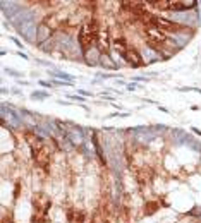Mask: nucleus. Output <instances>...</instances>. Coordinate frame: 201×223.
I'll return each instance as SVG.
<instances>
[{
  "label": "nucleus",
  "instance_id": "obj_1",
  "mask_svg": "<svg viewBox=\"0 0 201 223\" xmlns=\"http://www.w3.org/2000/svg\"><path fill=\"white\" fill-rule=\"evenodd\" d=\"M98 39V28H96V22H88L86 26L81 28L79 31V46H81V53L84 55L90 48H93L91 45Z\"/></svg>",
  "mask_w": 201,
  "mask_h": 223
},
{
  "label": "nucleus",
  "instance_id": "obj_2",
  "mask_svg": "<svg viewBox=\"0 0 201 223\" xmlns=\"http://www.w3.org/2000/svg\"><path fill=\"white\" fill-rule=\"evenodd\" d=\"M16 29L22 38H26V41H36L38 36V26L35 21H24L21 24H16Z\"/></svg>",
  "mask_w": 201,
  "mask_h": 223
},
{
  "label": "nucleus",
  "instance_id": "obj_3",
  "mask_svg": "<svg viewBox=\"0 0 201 223\" xmlns=\"http://www.w3.org/2000/svg\"><path fill=\"white\" fill-rule=\"evenodd\" d=\"M31 153H33V158L36 160L38 165L41 168H45V170H48V167H50V154H48V151L43 148L36 149L35 146H31Z\"/></svg>",
  "mask_w": 201,
  "mask_h": 223
},
{
  "label": "nucleus",
  "instance_id": "obj_4",
  "mask_svg": "<svg viewBox=\"0 0 201 223\" xmlns=\"http://www.w3.org/2000/svg\"><path fill=\"white\" fill-rule=\"evenodd\" d=\"M122 57H124L126 60H129V64H131L132 67H141V65H145L143 57H141V53H139L136 48H127V50L122 53Z\"/></svg>",
  "mask_w": 201,
  "mask_h": 223
},
{
  "label": "nucleus",
  "instance_id": "obj_5",
  "mask_svg": "<svg viewBox=\"0 0 201 223\" xmlns=\"http://www.w3.org/2000/svg\"><path fill=\"white\" fill-rule=\"evenodd\" d=\"M196 19H198L196 14H189V12H174V14H172V21L177 22V24H181V26L196 22Z\"/></svg>",
  "mask_w": 201,
  "mask_h": 223
},
{
  "label": "nucleus",
  "instance_id": "obj_6",
  "mask_svg": "<svg viewBox=\"0 0 201 223\" xmlns=\"http://www.w3.org/2000/svg\"><path fill=\"white\" fill-rule=\"evenodd\" d=\"M50 36H52V28H50L47 22H41V24L38 26V36H36L38 45L47 43V41L50 39Z\"/></svg>",
  "mask_w": 201,
  "mask_h": 223
},
{
  "label": "nucleus",
  "instance_id": "obj_7",
  "mask_svg": "<svg viewBox=\"0 0 201 223\" xmlns=\"http://www.w3.org/2000/svg\"><path fill=\"white\" fill-rule=\"evenodd\" d=\"M83 57H84V60H86V64H88V65H95V64H98V60H100V57H102V55H100V52L93 46V48H90V50H88Z\"/></svg>",
  "mask_w": 201,
  "mask_h": 223
},
{
  "label": "nucleus",
  "instance_id": "obj_8",
  "mask_svg": "<svg viewBox=\"0 0 201 223\" xmlns=\"http://www.w3.org/2000/svg\"><path fill=\"white\" fill-rule=\"evenodd\" d=\"M65 137H67L72 144H81V143L84 141V137H83V134H81V130L79 129L67 130V132H65Z\"/></svg>",
  "mask_w": 201,
  "mask_h": 223
},
{
  "label": "nucleus",
  "instance_id": "obj_9",
  "mask_svg": "<svg viewBox=\"0 0 201 223\" xmlns=\"http://www.w3.org/2000/svg\"><path fill=\"white\" fill-rule=\"evenodd\" d=\"M50 75H52L54 79H65V81H69V82H72V81H74L72 75L65 74V72H58V71H55V72L52 71V72H50Z\"/></svg>",
  "mask_w": 201,
  "mask_h": 223
},
{
  "label": "nucleus",
  "instance_id": "obj_10",
  "mask_svg": "<svg viewBox=\"0 0 201 223\" xmlns=\"http://www.w3.org/2000/svg\"><path fill=\"white\" fill-rule=\"evenodd\" d=\"M113 45H115V48H117V50H120V55H122V53L129 48L127 43H126V39H122V38H117V39L113 41Z\"/></svg>",
  "mask_w": 201,
  "mask_h": 223
},
{
  "label": "nucleus",
  "instance_id": "obj_11",
  "mask_svg": "<svg viewBox=\"0 0 201 223\" xmlns=\"http://www.w3.org/2000/svg\"><path fill=\"white\" fill-rule=\"evenodd\" d=\"M93 146L96 148V154H98V158H100V161L102 163H105V158H103V151L100 148V144H98V139H96V134H93Z\"/></svg>",
  "mask_w": 201,
  "mask_h": 223
},
{
  "label": "nucleus",
  "instance_id": "obj_12",
  "mask_svg": "<svg viewBox=\"0 0 201 223\" xmlns=\"http://www.w3.org/2000/svg\"><path fill=\"white\" fill-rule=\"evenodd\" d=\"M50 94L47 93V91H35V93H31V98L33 100H47Z\"/></svg>",
  "mask_w": 201,
  "mask_h": 223
},
{
  "label": "nucleus",
  "instance_id": "obj_13",
  "mask_svg": "<svg viewBox=\"0 0 201 223\" xmlns=\"http://www.w3.org/2000/svg\"><path fill=\"white\" fill-rule=\"evenodd\" d=\"M100 60H102L100 64H102L103 67H110V69H115V65H113V64L110 62V57H108V55H102V57H100Z\"/></svg>",
  "mask_w": 201,
  "mask_h": 223
},
{
  "label": "nucleus",
  "instance_id": "obj_14",
  "mask_svg": "<svg viewBox=\"0 0 201 223\" xmlns=\"http://www.w3.org/2000/svg\"><path fill=\"white\" fill-rule=\"evenodd\" d=\"M69 220L74 222V209H69ZM76 220H77V222H83V220H84V213H77V215H76Z\"/></svg>",
  "mask_w": 201,
  "mask_h": 223
},
{
  "label": "nucleus",
  "instance_id": "obj_15",
  "mask_svg": "<svg viewBox=\"0 0 201 223\" xmlns=\"http://www.w3.org/2000/svg\"><path fill=\"white\" fill-rule=\"evenodd\" d=\"M156 208H158V203H151V204H148L146 206V215H153Z\"/></svg>",
  "mask_w": 201,
  "mask_h": 223
},
{
  "label": "nucleus",
  "instance_id": "obj_16",
  "mask_svg": "<svg viewBox=\"0 0 201 223\" xmlns=\"http://www.w3.org/2000/svg\"><path fill=\"white\" fill-rule=\"evenodd\" d=\"M189 215H193V216H201V206H196V208H193V209L189 211Z\"/></svg>",
  "mask_w": 201,
  "mask_h": 223
},
{
  "label": "nucleus",
  "instance_id": "obj_17",
  "mask_svg": "<svg viewBox=\"0 0 201 223\" xmlns=\"http://www.w3.org/2000/svg\"><path fill=\"white\" fill-rule=\"evenodd\" d=\"M3 72H7V74H10V75H14V77H21V72L14 71V69H3Z\"/></svg>",
  "mask_w": 201,
  "mask_h": 223
},
{
  "label": "nucleus",
  "instance_id": "obj_18",
  "mask_svg": "<svg viewBox=\"0 0 201 223\" xmlns=\"http://www.w3.org/2000/svg\"><path fill=\"white\" fill-rule=\"evenodd\" d=\"M139 88H141V86H139L138 82H132V84H129V86H127L129 91H134V89H139Z\"/></svg>",
  "mask_w": 201,
  "mask_h": 223
},
{
  "label": "nucleus",
  "instance_id": "obj_19",
  "mask_svg": "<svg viewBox=\"0 0 201 223\" xmlns=\"http://www.w3.org/2000/svg\"><path fill=\"white\" fill-rule=\"evenodd\" d=\"M40 86H43V88H50V82H47V81H40Z\"/></svg>",
  "mask_w": 201,
  "mask_h": 223
},
{
  "label": "nucleus",
  "instance_id": "obj_20",
  "mask_svg": "<svg viewBox=\"0 0 201 223\" xmlns=\"http://www.w3.org/2000/svg\"><path fill=\"white\" fill-rule=\"evenodd\" d=\"M10 39H12V41H14V43H16V45H17L19 48H22V45H21V41H19L17 38H10Z\"/></svg>",
  "mask_w": 201,
  "mask_h": 223
},
{
  "label": "nucleus",
  "instance_id": "obj_21",
  "mask_svg": "<svg viewBox=\"0 0 201 223\" xmlns=\"http://www.w3.org/2000/svg\"><path fill=\"white\" fill-rule=\"evenodd\" d=\"M191 130H193L194 134H198V136H201V130L198 129V127H191Z\"/></svg>",
  "mask_w": 201,
  "mask_h": 223
},
{
  "label": "nucleus",
  "instance_id": "obj_22",
  "mask_svg": "<svg viewBox=\"0 0 201 223\" xmlns=\"http://www.w3.org/2000/svg\"><path fill=\"white\" fill-rule=\"evenodd\" d=\"M69 98H74V100H79V101H84V98H81V96H69Z\"/></svg>",
  "mask_w": 201,
  "mask_h": 223
}]
</instances>
